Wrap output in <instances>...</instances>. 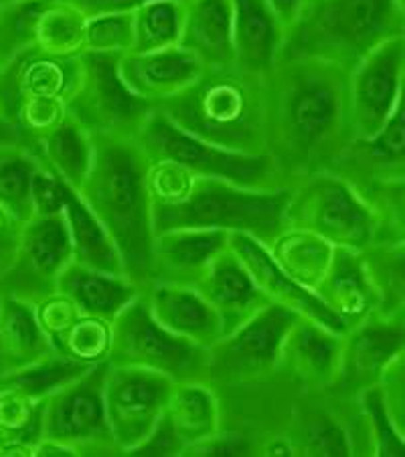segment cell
Masks as SVG:
<instances>
[{"instance_id": "60d3db41", "label": "cell", "mask_w": 405, "mask_h": 457, "mask_svg": "<svg viewBox=\"0 0 405 457\" xmlns=\"http://www.w3.org/2000/svg\"><path fill=\"white\" fill-rule=\"evenodd\" d=\"M355 401L371 433L373 455L405 457V437L397 431L393 419L389 415L381 385L367 388Z\"/></svg>"}, {"instance_id": "30bf717a", "label": "cell", "mask_w": 405, "mask_h": 457, "mask_svg": "<svg viewBox=\"0 0 405 457\" xmlns=\"http://www.w3.org/2000/svg\"><path fill=\"white\" fill-rule=\"evenodd\" d=\"M110 362L94 364L43 403V439L73 455H122L105 413ZM41 439V441H43Z\"/></svg>"}, {"instance_id": "f1b7e54d", "label": "cell", "mask_w": 405, "mask_h": 457, "mask_svg": "<svg viewBox=\"0 0 405 457\" xmlns=\"http://www.w3.org/2000/svg\"><path fill=\"white\" fill-rule=\"evenodd\" d=\"M57 292L65 294L81 310V314L114 322V318L130 302L139 298L142 289L126 276H114L72 262L61 273Z\"/></svg>"}, {"instance_id": "7402d4cb", "label": "cell", "mask_w": 405, "mask_h": 457, "mask_svg": "<svg viewBox=\"0 0 405 457\" xmlns=\"http://www.w3.org/2000/svg\"><path fill=\"white\" fill-rule=\"evenodd\" d=\"M197 289L219 314L221 324H224V337L241 328L243 324H248L251 318H256L259 312L274 303L257 286V281L232 245L213 262L205 278L198 281Z\"/></svg>"}, {"instance_id": "7a4b0ae2", "label": "cell", "mask_w": 405, "mask_h": 457, "mask_svg": "<svg viewBox=\"0 0 405 457\" xmlns=\"http://www.w3.org/2000/svg\"><path fill=\"white\" fill-rule=\"evenodd\" d=\"M150 164L139 140L96 134L94 162L80 188L81 199L116 241L128 279L142 292L152 281L156 239L148 187Z\"/></svg>"}, {"instance_id": "44dd1931", "label": "cell", "mask_w": 405, "mask_h": 457, "mask_svg": "<svg viewBox=\"0 0 405 457\" xmlns=\"http://www.w3.org/2000/svg\"><path fill=\"white\" fill-rule=\"evenodd\" d=\"M205 70L207 65L181 45L120 57V75L126 86L156 108L193 86Z\"/></svg>"}, {"instance_id": "c3c4849f", "label": "cell", "mask_w": 405, "mask_h": 457, "mask_svg": "<svg viewBox=\"0 0 405 457\" xmlns=\"http://www.w3.org/2000/svg\"><path fill=\"white\" fill-rule=\"evenodd\" d=\"M21 220L14 219L3 204H0V281L13 268L14 259H17L21 235H22Z\"/></svg>"}, {"instance_id": "816d5d0a", "label": "cell", "mask_w": 405, "mask_h": 457, "mask_svg": "<svg viewBox=\"0 0 405 457\" xmlns=\"http://www.w3.org/2000/svg\"><path fill=\"white\" fill-rule=\"evenodd\" d=\"M267 3H270L272 9L276 11L282 25L288 29L294 25V21L298 19V14H300L307 0H267Z\"/></svg>"}, {"instance_id": "bcb514c9", "label": "cell", "mask_w": 405, "mask_h": 457, "mask_svg": "<svg viewBox=\"0 0 405 457\" xmlns=\"http://www.w3.org/2000/svg\"><path fill=\"white\" fill-rule=\"evenodd\" d=\"M130 457H182L185 455V444L179 437L177 429L171 419H168L166 411L156 428L152 429L150 436L142 441L139 447H134L128 453Z\"/></svg>"}, {"instance_id": "8992f818", "label": "cell", "mask_w": 405, "mask_h": 457, "mask_svg": "<svg viewBox=\"0 0 405 457\" xmlns=\"http://www.w3.org/2000/svg\"><path fill=\"white\" fill-rule=\"evenodd\" d=\"M136 140L150 162H174L197 177L221 179L246 188H288L267 154H243L205 142L179 128L158 108L150 113Z\"/></svg>"}, {"instance_id": "5b68a950", "label": "cell", "mask_w": 405, "mask_h": 457, "mask_svg": "<svg viewBox=\"0 0 405 457\" xmlns=\"http://www.w3.org/2000/svg\"><path fill=\"white\" fill-rule=\"evenodd\" d=\"M292 188L257 190L221 179L195 177L181 201L152 207L155 231L174 228H219L246 233L270 247L288 228V203Z\"/></svg>"}, {"instance_id": "8d00e7d4", "label": "cell", "mask_w": 405, "mask_h": 457, "mask_svg": "<svg viewBox=\"0 0 405 457\" xmlns=\"http://www.w3.org/2000/svg\"><path fill=\"white\" fill-rule=\"evenodd\" d=\"M88 14L72 0H51L37 25V49L51 55H81Z\"/></svg>"}, {"instance_id": "836d02e7", "label": "cell", "mask_w": 405, "mask_h": 457, "mask_svg": "<svg viewBox=\"0 0 405 457\" xmlns=\"http://www.w3.org/2000/svg\"><path fill=\"white\" fill-rule=\"evenodd\" d=\"M41 162L33 148L0 146V204L21 223L35 217L33 179Z\"/></svg>"}, {"instance_id": "9f6ffc18", "label": "cell", "mask_w": 405, "mask_h": 457, "mask_svg": "<svg viewBox=\"0 0 405 457\" xmlns=\"http://www.w3.org/2000/svg\"><path fill=\"white\" fill-rule=\"evenodd\" d=\"M4 3H13V0H0V4H4Z\"/></svg>"}, {"instance_id": "484cf974", "label": "cell", "mask_w": 405, "mask_h": 457, "mask_svg": "<svg viewBox=\"0 0 405 457\" xmlns=\"http://www.w3.org/2000/svg\"><path fill=\"white\" fill-rule=\"evenodd\" d=\"M312 395L315 401H302L300 407H294L292 423L286 431L294 455H355L353 436L345 419L334 411L333 399L320 391H312Z\"/></svg>"}, {"instance_id": "d4e9b609", "label": "cell", "mask_w": 405, "mask_h": 457, "mask_svg": "<svg viewBox=\"0 0 405 457\" xmlns=\"http://www.w3.org/2000/svg\"><path fill=\"white\" fill-rule=\"evenodd\" d=\"M286 27L267 0H233L235 65L266 75L276 67Z\"/></svg>"}, {"instance_id": "11a10c76", "label": "cell", "mask_w": 405, "mask_h": 457, "mask_svg": "<svg viewBox=\"0 0 405 457\" xmlns=\"http://www.w3.org/2000/svg\"><path fill=\"white\" fill-rule=\"evenodd\" d=\"M0 294H3V292H0ZM4 375V369H3V358H0V377H3Z\"/></svg>"}, {"instance_id": "9c48e42d", "label": "cell", "mask_w": 405, "mask_h": 457, "mask_svg": "<svg viewBox=\"0 0 405 457\" xmlns=\"http://www.w3.org/2000/svg\"><path fill=\"white\" fill-rule=\"evenodd\" d=\"M120 57L81 53L80 83L67 102V112L89 134L136 140L156 105L126 86L120 75Z\"/></svg>"}, {"instance_id": "83f0119b", "label": "cell", "mask_w": 405, "mask_h": 457, "mask_svg": "<svg viewBox=\"0 0 405 457\" xmlns=\"http://www.w3.org/2000/svg\"><path fill=\"white\" fill-rule=\"evenodd\" d=\"M181 47L207 67L233 65V0H187Z\"/></svg>"}, {"instance_id": "9a60e30c", "label": "cell", "mask_w": 405, "mask_h": 457, "mask_svg": "<svg viewBox=\"0 0 405 457\" xmlns=\"http://www.w3.org/2000/svg\"><path fill=\"white\" fill-rule=\"evenodd\" d=\"M405 350V324L395 316L373 314L342 338L341 367L328 397L355 401L367 388L381 385L385 370Z\"/></svg>"}, {"instance_id": "d6a6232c", "label": "cell", "mask_w": 405, "mask_h": 457, "mask_svg": "<svg viewBox=\"0 0 405 457\" xmlns=\"http://www.w3.org/2000/svg\"><path fill=\"white\" fill-rule=\"evenodd\" d=\"M267 249L290 278L315 292L331 268L336 247L315 233L288 227Z\"/></svg>"}, {"instance_id": "ffe728a7", "label": "cell", "mask_w": 405, "mask_h": 457, "mask_svg": "<svg viewBox=\"0 0 405 457\" xmlns=\"http://www.w3.org/2000/svg\"><path fill=\"white\" fill-rule=\"evenodd\" d=\"M232 233L219 228H174L155 239L150 284L197 287L213 262L229 247Z\"/></svg>"}, {"instance_id": "52a82bcc", "label": "cell", "mask_w": 405, "mask_h": 457, "mask_svg": "<svg viewBox=\"0 0 405 457\" xmlns=\"http://www.w3.org/2000/svg\"><path fill=\"white\" fill-rule=\"evenodd\" d=\"M288 227L304 228L334 247L363 251L375 241L377 215L359 190L331 170L310 174L292 188Z\"/></svg>"}, {"instance_id": "5bb4252c", "label": "cell", "mask_w": 405, "mask_h": 457, "mask_svg": "<svg viewBox=\"0 0 405 457\" xmlns=\"http://www.w3.org/2000/svg\"><path fill=\"white\" fill-rule=\"evenodd\" d=\"M405 79V37L393 35L350 70L349 116L353 140L375 136L392 118Z\"/></svg>"}, {"instance_id": "1f68e13d", "label": "cell", "mask_w": 405, "mask_h": 457, "mask_svg": "<svg viewBox=\"0 0 405 457\" xmlns=\"http://www.w3.org/2000/svg\"><path fill=\"white\" fill-rule=\"evenodd\" d=\"M37 152L49 169L80 193L94 162V136L67 113L61 124L37 144Z\"/></svg>"}, {"instance_id": "ac0fdd59", "label": "cell", "mask_w": 405, "mask_h": 457, "mask_svg": "<svg viewBox=\"0 0 405 457\" xmlns=\"http://www.w3.org/2000/svg\"><path fill=\"white\" fill-rule=\"evenodd\" d=\"M357 190L405 174V79L392 118L375 136L353 140L328 169Z\"/></svg>"}, {"instance_id": "8fae6325", "label": "cell", "mask_w": 405, "mask_h": 457, "mask_svg": "<svg viewBox=\"0 0 405 457\" xmlns=\"http://www.w3.org/2000/svg\"><path fill=\"white\" fill-rule=\"evenodd\" d=\"M298 318L294 310L270 303L241 328L225 334L209 348L207 383L221 391L278 377L282 345Z\"/></svg>"}, {"instance_id": "f35d334b", "label": "cell", "mask_w": 405, "mask_h": 457, "mask_svg": "<svg viewBox=\"0 0 405 457\" xmlns=\"http://www.w3.org/2000/svg\"><path fill=\"white\" fill-rule=\"evenodd\" d=\"M51 0H13L0 4V67L37 47V25Z\"/></svg>"}, {"instance_id": "681fc988", "label": "cell", "mask_w": 405, "mask_h": 457, "mask_svg": "<svg viewBox=\"0 0 405 457\" xmlns=\"http://www.w3.org/2000/svg\"><path fill=\"white\" fill-rule=\"evenodd\" d=\"M80 6L86 14H99V12H122V11H134L147 0H72Z\"/></svg>"}, {"instance_id": "ab89813d", "label": "cell", "mask_w": 405, "mask_h": 457, "mask_svg": "<svg viewBox=\"0 0 405 457\" xmlns=\"http://www.w3.org/2000/svg\"><path fill=\"white\" fill-rule=\"evenodd\" d=\"M53 345L61 354L89 364V367L108 362L112 350V322L97 316L81 314L63 334L53 338Z\"/></svg>"}, {"instance_id": "7dc6e473", "label": "cell", "mask_w": 405, "mask_h": 457, "mask_svg": "<svg viewBox=\"0 0 405 457\" xmlns=\"http://www.w3.org/2000/svg\"><path fill=\"white\" fill-rule=\"evenodd\" d=\"M381 391L397 431L405 437V350L389 364L381 380Z\"/></svg>"}, {"instance_id": "cb8c5ba5", "label": "cell", "mask_w": 405, "mask_h": 457, "mask_svg": "<svg viewBox=\"0 0 405 457\" xmlns=\"http://www.w3.org/2000/svg\"><path fill=\"white\" fill-rule=\"evenodd\" d=\"M315 294L350 330L379 312V294L367 271L361 251L336 247L331 268Z\"/></svg>"}, {"instance_id": "d6986e66", "label": "cell", "mask_w": 405, "mask_h": 457, "mask_svg": "<svg viewBox=\"0 0 405 457\" xmlns=\"http://www.w3.org/2000/svg\"><path fill=\"white\" fill-rule=\"evenodd\" d=\"M229 245L238 253L243 265L249 270L251 276L257 281V286L264 289L274 303L294 310L296 314L316 320L318 324L326 326L339 334H347L349 328L326 303L312 292L292 279L288 273L280 268L276 259L272 257L262 241L246 233H232Z\"/></svg>"}, {"instance_id": "e575fe53", "label": "cell", "mask_w": 405, "mask_h": 457, "mask_svg": "<svg viewBox=\"0 0 405 457\" xmlns=\"http://www.w3.org/2000/svg\"><path fill=\"white\" fill-rule=\"evenodd\" d=\"M132 12L134 47L130 53H150L181 45L187 0H147Z\"/></svg>"}, {"instance_id": "4dcf8cb0", "label": "cell", "mask_w": 405, "mask_h": 457, "mask_svg": "<svg viewBox=\"0 0 405 457\" xmlns=\"http://www.w3.org/2000/svg\"><path fill=\"white\" fill-rule=\"evenodd\" d=\"M166 415L185 444V453L190 447L215 437L224 429L221 397L217 388L207 380L174 385L166 405Z\"/></svg>"}, {"instance_id": "2e32d148", "label": "cell", "mask_w": 405, "mask_h": 457, "mask_svg": "<svg viewBox=\"0 0 405 457\" xmlns=\"http://www.w3.org/2000/svg\"><path fill=\"white\" fill-rule=\"evenodd\" d=\"M81 75V55H51L30 49L0 67V108L13 121L19 104L29 97L70 102ZM14 124V121H13Z\"/></svg>"}, {"instance_id": "4316f807", "label": "cell", "mask_w": 405, "mask_h": 457, "mask_svg": "<svg viewBox=\"0 0 405 457\" xmlns=\"http://www.w3.org/2000/svg\"><path fill=\"white\" fill-rule=\"evenodd\" d=\"M53 353L57 348L43 330L35 303L6 292L0 294V358L4 375L39 362Z\"/></svg>"}, {"instance_id": "ee69618b", "label": "cell", "mask_w": 405, "mask_h": 457, "mask_svg": "<svg viewBox=\"0 0 405 457\" xmlns=\"http://www.w3.org/2000/svg\"><path fill=\"white\" fill-rule=\"evenodd\" d=\"M43 160V158H41ZM67 182L59 174L41 162L33 179V204L37 215H57L65 209Z\"/></svg>"}, {"instance_id": "3957f363", "label": "cell", "mask_w": 405, "mask_h": 457, "mask_svg": "<svg viewBox=\"0 0 405 457\" xmlns=\"http://www.w3.org/2000/svg\"><path fill=\"white\" fill-rule=\"evenodd\" d=\"M174 124L215 146L266 154L264 75L207 67L193 86L158 105Z\"/></svg>"}, {"instance_id": "603a6c76", "label": "cell", "mask_w": 405, "mask_h": 457, "mask_svg": "<svg viewBox=\"0 0 405 457\" xmlns=\"http://www.w3.org/2000/svg\"><path fill=\"white\" fill-rule=\"evenodd\" d=\"M148 308L166 330L211 348L224 338V324L215 308L197 287L179 284H150L144 289Z\"/></svg>"}, {"instance_id": "277c9868", "label": "cell", "mask_w": 405, "mask_h": 457, "mask_svg": "<svg viewBox=\"0 0 405 457\" xmlns=\"http://www.w3.org/2000/svg\"><path fill=\"white\" fill-rule=\"evenodd\" d=\"M397 0H307L280 59H323L347 70L397 33ZM278 59V61H280Z\"/></svg>"}, {"instance_id": "b9f144b4", "label": "cell", "mask_w": 405, "mask_h": 457, "mask_svg": "<svg viewBox=\"0 0 405 457\" xmlns=\"http://www.w3.org/2000/svg\"><path fill=\"white\" fill-rule=\"evenodd\" d=\"M134 47V12H99L89 14L86 22L83 51L126 55Z\"/></svg>"}, {"instance_id": "4fadbf2b", "label": "cell", "mask_w": 405, "mask_h": 457, "mask_svg": "<svg viewBox=\"0 0 405 457\" xmlns=\"http://www.w3.org/2000/svg\"><path fill=\"white\" fill-rule=\"evenodd\" d=\"M73 262V243L65 212L37 215L22 225L13 268L0 289L30 303H39L57 292V281Z\"/></svg>"}, {"instance_id": "7c38bea8", "label": "cell", "mask_w": 405, "mask_h": 457, "mask_svg": "<svg viewBox=\"0 0 405 457\" xmlns=\"http://www.w3.org/2000/svg\"><path fill=\"white\" fill-rule=\"evenodd\" d=\"M174 385L163 372L110 364L104 391L105 413L122 455L139 447L156 428Z\"/></svg>"}, {"instance_id": "f6af8a7d", "label": "cell", "mask_w": 405, "mask_h": 457, "mask_svg": "<svg viewBox=\"0 0 405 457\" xmlns=\"http://www.w3.org/2000/svg\"><path fill=\"white\" fill-rule=\"evenodd\" d=\"M35 308L37 318H39L43 330L49 334L51 340L63 334L81 316V310L61 292L51 294L49 298L35 303Z\"/></svg>"}, {"instance_id": "ba28073f", "label": "cell", "mask_w": 405, "mask_h": 457, "mask_svg": "<svg viewBox=\"0 0 405 457\" xmlns=\"http://www.w3.org/2000/svg\"><path fill=\"white\" fill-rule=\"evenodd\" d=\"M110 364L163 372L174 383L207 380L209 348L166 330L152 316L144 292L114 318Z\"/></svg>"}, {"instance_id": "f546056e", "label": "cell", "mask_w": 405, "mask_h": 457, "mask_svg": "<svg viewBox=\"0 0 405 457\" xmlns=\"http://www.w3.org/2000/svg\"><path fill=\"white\" fill-rule=\"evenodd\" d=\"M63 212L72 233L73 262L91 270L114 273V276H126L124 259L120 255L116 241L96 217V212L89 209V204L81 199L78 190L70 185L65 187Z\"/></svg>"}, {"instance_id": "db71d44e", "label": "cell", "mask_w": 405, "mask_h": 457, "mask_svg": "<svg viewBox=\"0 0 405 457\" xmlns=\"http://www.w3.org/2000/svg\"><path fill=\"white\" fill-rule=\"evenodd\" d=\"M397 6H400V12L405 17V0H397Z\"/></svg>"}, {"instance_id": "e0dca14e", "label": "cell", "mask_w": 405, "mask_h": 457, "mask_svg": "<svg viewBox=\"0 0 405 457\" xmlns=\"http://www.w3.org/2000/svg\"><path fill=\"white\" fill-rule=\"evenodd\" d=\"M342 338L345 334L300 316L282 345L278 377L304 391H328L339 375Z\"/></svg>"}, {"instance_id": "74e56055", "label": "cell", "mask_w": 405, "mask_h": 457, "mask_svg": "<svg viewBox=\"0 0 405 457\" xmlns=\"http://www.w3.org/2000/svg\"><path fill=\"white\" fill-rule=\"evenodd\" d=\"M89 369V364L73 361V358L61 354L57 350V353L43 358L39 362L6 372L4 377H0V385L17 388V391L25 393L27 397L41 403L59 391V388L73 383L75 378H80Z\"/></svg>"}, {"instance_id": "7bdbcfd3", "label": "cell", "mask_w": 405, "mask_h": 457, "mask_svg": "<svg viewBox=\"0 0 405 457\" xmlns=\"http://www.w3.org/2000/svg\"><path fill=\"white\" fill-rule=\"evenodd\" d=\"M259 441L251 437L248 431H227L221 429L215 437L203 444L190 447L185 455L189 457H240V455H257Z\"/></svg>"}, {"instance_id": "d590c367", "label": "cell", "mask_w": 405, "mask_h": 457, "mask_svg": "<svg viewBox=\"0 0 405 457\" xmlns=\"http://www.w3.org/2000/svg\"><path fill=\"white\" fill-rule=\"evenodd\" d=\"M361 255L379 294L377 314H400L405 308V243L375 241Z\"/></svg>"}, {"instance_id": "f907efd6", "label": "cell", "mask_w": 405, "mask_h": 457, "mask_svg": "<svg viewBox=\"0 0 405 457\" xmlns=\"http://www.w3.org/2000/svg\"><path fill=\"white\" fill-rule=\"evenodd\" d=\"M0 146H27L30 148L21 129L13 124L4 110L0 108Z\"/></svg>"}, {"instance_id": "6da1fadb", "label": "cell", "mask_w": 405, "mask_h": 457, "mask_svg": "<svg viewBox=\"0 0 405 457\" xmlns=\"http://www.w3.org/2000/svg\"><path fill=\"white\" fill-rule=\"evenodd\" d=\"M350 70L323 59H280L264 75L266 154L288 188L331 169L353 142Z\"/></svg>"}, {"instance_id": "f5cc1de1", "label": "cell", "mask_w": 405, "mask_h": 457, "mask_svg": "<svg viewBox=\"0 0 405 457\" xmlns=\"http://www.w3.org/2000/svg\"><path fill=\"white\" fill-rule=\"evenodd\" d=\"M4 447H6V436L4 431L0 429V455H4Z\"/></svg>"}]
</instances>
